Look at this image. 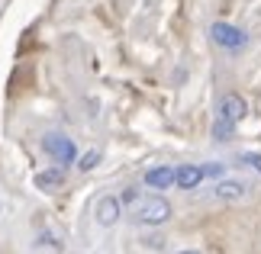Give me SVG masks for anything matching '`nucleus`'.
Wrapping results in <instances>:
<instances>
[{
	"label": "nucleus",
	"instance_id": "obj_1",
	"mask_svg": "<svg viewBox=\"0 0 261 254\" xmlns=\"http://www.w3.org/2000/svg\"><path fill=\"white\" fill-rule=\"evenodd\" d=\"M126 203L133 209V219L136 222H142V225H162V222H168L171 219V203H168L165 196H136V193H129L126 196Z\"/></svg>",
	"mask_w": 261,
	"mask_h": 254
},
{
	"label": "nucleus",
	"instance_id": "obj_2",
	"mask_svg": "<svg viewBox=\"0 0 261 254\" xmlns=\"http://www.w3.org/2000/svg\"><path fill=\"white\" fill-rule=\"evenodd\" d=\"M210 36H213V42L219 48H226V52H239V48L248 45V33H242L239 26H229V23H213L210 26Z\"/></svg>",
	"mask_w": 261,
	"mask_h": 254
},
{
	"label": "nucleus",
	"instance_id": "obj_3",
	"mask_svg": "<svg viewBox=\"0 0 261 254\" xmlns=\"http://www.w3.org/2000/svg\"><path fill=\"white\" fill-rule=\"evenodd\" d=\"M42 145H45V151L58 161V164H74V161H77V148H74V142H71V138H65V135H45V138H42Z\"/></svg>",
	"mask_w": 261,
	"mask_h": 254
},
{
	"label": "nucleus",
	"instance_id": "obj_4",
	"mask_svg": "<svg viewBox=\"0 0 261 254\" xmlns=\"http://www.w3.org/2000/svg\"><path fill=\"white\" fill-rule=\"evenodd\" d=\"M119 212H123V200H116V196H100L97 200V206H94V216L100 225H116V219H119Z\"/></svg>",
	"mask_w": 261,
	"mask_h": 254
},
{
	"label": "nucleus",
	"instance_id": "obj_5",
	"mask_svg": "<svg viewBox=\"0 0 261 254\" xmlns=\"http://www.w3.org/2000/svg\"><path fill=\"white\" fill-rule=\"evenodd\" d=\"M216 200L242 203V200H248V187L242 184V180H219V184H216Z\"/></svg>",
	"mask_w": 261,
	"mask_h": 254
},
{
	"label": "nucleus",
	"instance_id": "obj_6",
	"mask_svg": "<svg viewBox=\"0 0 261 254\" xmlns=\"http://www.w3.org/2000/svg\"><path fill=\"white\" fill-rule=\"evenodd\" d=\"M245 109H248V103L239 94H226L223 100H219V116H226L229 123H239V119L245 116Z\"/></svg>",
	"mask_w": 261,
	"mask_h": 254
},
{
	"label": "nucleus",
	"instance_id": "obj_7",
	"mask_svg": "<svg viewBox=\"0 0 261 254\" xmlns=\"http://www.w3.org/2000/svg\"><path fill=\"white\" fill-rule=\"evenodd\" d=\"M206 177V171L203 167H194V164H180L177 171H174V184L180 187V190H194V187H200V180Z\"/></svg>",
	"mask_w": 261,
	"mask_h": 254
},
{
	"label": "nucleus",
	"instance_id": "obj_8",
	"mask_svg": "<svg viewBox=\"0 0 261 254\" xmlns=\"http://www.w3.org/2000/svg\"><path fill=\"white\" fill-rule=\"evenodd\" d=\"M145 184L155 187V190H168L174 187V167H152L145 174Z\"/></svg>",
	"mask_w": 261,
	"mask_h": 254
},
{
	"label": "nucleus",
	"instance_id": "obj_9",
	"mask_svg": "<svg viewBox=\"0 0 261 254\" xmlns=\"http://www.w3.org/2000/svg\"><path fill=\"white\" fill-rule=\"evenodd\" d=\"M232 126H236V123H229L226 116H219V119H216V126H213V138H216V142L232 138Z\"/></svg>",
	"mask_w": 261,
	"mask_h": 254
},
{
	"label": "nucleus",
	"instance_id": "obj_10",
	"mask_svg": "<svg viewBox=\"0 0 261 254\" xmlns=\"http://www.w3.org/2000/svg\"><path fill=\"white\" fill-rule=\"evenodd\" d=\"M36 184L42 187V190L58 187V184H62V174H58V171H45V174H39V177H36Z\"/></svg>",
	"mask_w": 261,
	"mask_h": 254
},
{
	"label": "nucleus",
	"instance_id": "obj_11",
	"mask_svg": "<svg viewBox=\"0 0 261 254\" xmlns=\"http://www.w3.org/2000/svg\"><path fill=\"white\" fill-rule=\"evenodd\" d=\"M97 161H100L97 151H87V155H84L81 161H77V167H81V171H94V167H97Z\"/></svg>",
	"mask_w": 261,
	"mask_h": 254
},
{
	"label": "nucleus",
	"instance_id": "obj_12",
	"mask_svg": "<svg viewBox=\"0 0 261 254\" xmlns=\"http://www.w3.org/2000/svg\"><path fill=\"white\" fill-rule=\"evenodd\" d=\"M242 161H245L248 167H255L258 174H261V155H242Z\"/></svg>",
	"mask_w": 261,
	"mask_h": 254
},
{
	"label": "nucleus",
	"instance_id": "obj_13",
	"mask_svg": "<svg viewBox=\"0 0 261 254\" xmlns=\"http://www.w3.org/2000/svg\"><path fill=\"white\" fill-rule=\"evenodd\" d=\"M180 254H200V251H180Z\"/></svg>",
	"mask_w": 261,
	"mask_h": 254
}]
</instances>
